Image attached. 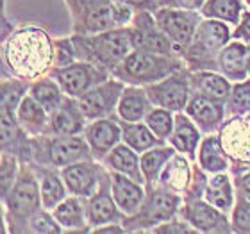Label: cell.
Here are the masks:
<instances>
[{
	"label": "cell",
	"instance_id": "26",
	"mask_svg": "<svg viewBox=\"0 0 250 234\" xmlns=\"http://www.w3.org/2000/svg\"><path fill=\"white\" fill-rule=\"evenodd\" d=\"M124 140L125 143L134 149L136 152H145L157 145V141H161L154 132L150 130L148 125H138V124H127L124 125Z\"/></svg>",
	"mask_w": 250,
	"mask_h": 234
},
{
	"label": "cell",
	"instance_id": "8",
	"mask_svg": "<svg viewBox=\"0 0 250 234\" xmlns=\"http://www.w3.org/2000/svg\"><path fill=\"white\" fill-rule=\"evenodd\" d=\"M156 21L157 27L172 40V43L188 45L195 34L198 18L195 13H189V11L163 9L156 15Z\"/></svg>",
	"mask_w": 250,
	"mask_h": 234
},
{
	"label": "cell",
	"instance_id": "14",
	"mask_svg": "<svg viewBox=\"0 0 250 234\" xmlns=\"http://www.w3.org/2000/svg\"><path fill=\"white\" fill-rule=\"evenodd\" d=\"M188 115L202 129L211 130L224 118V107L218 99H213L209 95H195L188 104Z\"/></svg>",
	"mask_w": 250,
	"mask_h": 234
},
{
	"label": "cell",
	"instance_id": "30",
	"mask_svg": "<svg viewBox=\"0 0 250 234\" xmlns=\"http://www.w3.org/2000/svg\"><path fill=\"white\" fill-rule=\"evenodd\" d=\"M200 165L209 172H220L227 168V159L224 154V147L216 138H208L200 149Z\"/></svg>",
	"mask_w": 250,
	"mask_h": 234
},
{
	"label": "cell",
	"instance_id": "6",
	"mask_svg": "<svg viewBox=\"0 0 250 234\" xmlns=\"http://www.w3.org/2000/svg\"><path fill=\"white\" fill-rule=\"evenodd\" d=\"M40 195H42V190L38 188L34 175L29 170H23L9 191L7 208L16 218H29L40 209Z\"/></svg>",
	"mask_w": 250,
	"mask_h": 234
},
{
	"label": "cell",
	"instance_id": "9",
	"mask_svg": "<svg viewBox=\"0 0 250 234\" xmlns=\"http://www.w3.org/2000/svg\"><path fill=\"white\" fill-rule=\"evenodd\" d=\"M48 156L56 167H68L73 163L86 161L93 154H91L88 141H84L77 134H70L56 138L48 147Z\"/></svg>",
	"mask_w": 250,
	"mask_h": 234
},
{
	"label": "cell",
	"instance_id": "27",
	"mask_svg": "<svg viewBox=\"0 0 250 234\" xmlns=\"http://www.w3.org/2000/svg\"><path fill=\"white\" fill-rule=\"evenodd\" d=\"M54 218L64 229H77L84 225V211L77 198H64L54 208Z\"/></svg>",
	"mask_w": 250,
	"mask_h": 234
},
{
	"label": "cell",
	"instance_id": "20",
	"mask_svg": "<svg viewBox=\"0 0 250 234\" xmlns=\"http://www.w3.org/2000/svg\"><path fill=\"white\" fill-rule=\"evenodd\" d=\"M148 111V95L140 88H125L118 102V115L125 122H140Z\"/></svg>",
	"mask_w": 250,
	"mask_h": 234
},
{
	"label": "cell",
	"instance_id": "36",
	"mask_svg": "<svg viewBox=\"0 0 250 234\" xmlns=\"http://www.w3.org/2000/svg\"><path fill=\"white\" fill-rule=\"evenodd\" d=\"M115 21V9L111 5H97L86 16V27L89 31H107Z\"/></svg>",
	"mask_w": 250,
	"mask_h": 234
},
{
	"label": "cell",
	"instance_id": "42",
	"mask_svg": "<svg viewBox=\"0 0 250 234\" xmlns=\"http://www.w3.org/2000/svg\"><path fill=\"white\" fill-rule=\"evenodd\" d=\"M234 38L250 42V13H245V15H243V20H241L240 27L236 29Z\"/></svg>",
	"mask_w": 250,
	"mask_h": 234
},
{
	"label": "cell",
	"instance_id": "23",
	"mask_svg": "<svg viewBox=\"0 0 250 234\" xmlns=\"http://www.w3.org/2000/svg\"><path fill=\"white\" fill-rule=\"evenodd\" d=\"M198 140H200V134H198L197 127L189 122V118L179 115L175 118V125H173V132H172V143L177 150L184 152L189 157L195 156V150H197Z\"/></svg>",
	"mask_w": 250,
	"mask_h": 234
},
{
	"label": "cell",
	"instance_id": "44",
	"mask_svg": "<svg viewBox=\"0 0 250 234\" xmlns=\"http://www.w3.org/2000/svg\"><path fill=\"white\" fill-rule=\"evenodd\" d=\"M238 186H240L243 197H245L247 200H250V172L247 173V175L241 177L240 182H238Z\"/></svg>",
	"mask_w": 250,
	"mask_h": 234
},
{
	"label": "cell",
	"instance_id": "45",
	"mask_svg": "<svg viewBox=\"0 0 250 234\" xmlns=\"http://www.w3.org/2000/svg\"><path fill=\"white\" fill-rule=\"evenodd\" d=\"M175 231H177V233H188V227L184 224H179V227H172V225H165V227H159V229H157V233H175Z\"/></svg>",
	"mask_w": 250,
	"mask_h": 234
},
{
	"label": "cell",
	"instance_id": "3",
	"mask_svg": "<svg viewBox=\"0 0 250 234\" xmlns=\"http://www.w3.org/2000/svg\"><path fill=\"white\" fill-rule=\"evenodd\" d=\"M132 32L129 31H111L102 36H95L89 40L88 48L93 52L95 61L102 63L105 66H115L116 63L124 61L130 54Z\"/></svg>",
	"mask_w": 250,
	"mask_h": 234
},
{
	"label": "cell",
	"instance_id": "16",
	"mask_svg": "<svg viewBox=\"0 0 250 234\" xmlns=\"http://www.w3.org/2000/svg\"><path fill=\"white\" fill-rule=\"evenodd\" d=\"M222 145L236 159H250V120L230 122L224 130Z\"/></svg>",
	"mask_w": 250,
	"mask_h": 234
},
{
	"label": "cell",
	"instance_id": "43",
	"mask_svg": "<svg viewBox=\"0 0 250 234\" xmlns=\"http://www.w3.org/2000/svg\"><path fill=\"white\" fill-rule=\"evenodd\" d=\"M204 0H167V4L179 7V9H197Z\"/></svg>",
	"mask_w": 250,
	"mask_h": 234
},
{
	"label": "cell",
	"instance_id": "41",
	"mask_svg": "<svg viewBox=\"0 0 250 234\" xmlns=\"http://www.w3.org/2000/svg\"><path fill=\"white\" fill-rule=\"evenodd\" d=\"M16 172V161L15 157L4 156V161H2V191H4V197L7 190H9V184H13V177Z\"/></svg>",
	"mask_w": 250,
	"mask_h": 234
},
{
	"label": "cell",
	"instance_id": "48",
	"mask_svg": "<svg viewBox=\"0 0 250 234\" xmlns=\"http://www.w3.org/2000/svg\"><path fill=\"white\" fill-rule=\"evenodd\" d=\"M247 72L250 73V56H249V61H247Z\"/></svg>",
	"mask_w": 250,
	"mask_h": 234
},
{
	"label": "cell",
	"instance_id": "7",
	"mask_svg": "<svg viewBox=\"0 0 250 234\" xmlns=\"http://www.w3.org/2000/svg\"><path fill=\"white\" fill-rule=\"evenodd\" d=\"M58 79L59 86L64 93L70 97H81L88 89L93 88V84H99L100 73L97 72V66L88 64V63H73L64 68H59L54 72Z\"/></svg>",
	"mask_w": 250,
	"mask_h": 234
},
{
	"label": "cell",
	"instance_id": "21",
	"mask_svg": "<svg viewBox=\"0 0 250 234\" xmlns=\"http://www.w3.org/2000/svg\"><path fill=\"white\" fill-rule=\"evenodd\" d=\"M195 48H200L202 52H213L216 48H222L229 42V29L220 21H204L200 23L195 34Z\"/></svg>",
	"mask_w": 250,
	"mask_h": 234
},
{
	"label": "cell",
	"instance_id": "38",
	"mask_svg": "<svg viewBox=\"0 0 250 234\" xmlns=\"http://www.w3.org/2000/svg\"><path fill=\"white\" fill-rule=\"evenodd\" d=\"M230 106L240 113L250 111V83H240L238 86H234L232 95H230Z\"/></svg>",
	"mask_w": 250,
	"mask_h": 234
},
{
	"label": "cell",
	"instance_id": "34",
	"mask_svg": "<svg viewBox=\"0 0 250 234\" xmlns=\"http://www.w3.org/2000/svg\"><path fill=\"white\" fill-rule=\"evenodd\" d=\"M241 4L240 0H208L204 5V15L222 18V20L236 23L240 18Z\"/></svg>",
	"mask_w": 250,
	"mask_h": 234
},
{
	"label": "cell",
	"instance_id": "17",
	"mask_svg": "<svg viewBox=\"0 0 250 234\" xmlns=\"http://www.w3.org/2000/svg\"><path fill=\"white\" fill-rule=\"evenodd\" d=\"M105 163L115 172L124 173V175L130 177V179H134L136 182H140V184L145 181V175H143V170H141V159L136 156V150L130 149L129 145H116L105 156Z\"/></svg>",
	"mask_w": 250,
	"mask_h": 234
},
{
	"label": "cell",
	"instance_id": "2",
	"mask_svg": "<svg viewBox=\"0 0 250 234\" xmlns=\"http://www.w3.org/2000/svg\"><path fill=\"white\" fill-rule=\"evenodd\" d=\"M175 64L170 59L163 58V54L150 50H134L130 52L120 66L116 68V75L127 83H157L161 79L172 75Z\"/></svg>",
	"mask_w": 250,
	"mask_h": 234
},
{
	"label": "cell",
	"instance_id": "40",
	"mask_svg": "<svg viewBox=\"0 0 250 234\" xmlns=\"http://www.w3.org/2000/svg\"><path fill=\"white\" fill-rule=\"evenodd\" d=\"M31 225L36 233H59V231H61V225L54 224V218H50V216L45 213L32 214Z\"/></svg>",
	"mask_w": 250,
	"mask_h": 234
},
{
	"label": "cell",
	"instance_id": "25",
	"mask_svg": "<svg viewBox=\"0 0 250 234\" xmlns=\"http://www.w3.org/2000/svg\"><path fill=\"white\" fill-rule=\"evenodd\" d=\"M88 218L93 225L109 224L116 218V206L109 193L102 190V191L95 193L88 202Z\"/></svg>",
	"mask_w": 250,
	"mask_h": 234
},
{
	"label": "cell",
	"instance_id": "15",
	"mask_svg": "<svg viewBox=\"0 0 250 234\" xmlns=\"http://www.w3.org/2000/svg\"><path fill=\"white\" fill-rule=\"evenodd\" d=\"M172 40L159 29L154 27L152 20L148 16L138 18V31L132 32V43L134 47H143L150 52L156 54H168L172 47Z\"/></svg>",
	"mask_w": 250,
	"mask_h": 234
},
{
	"label": "cell",
	"instance_id": "39",
	"mask_svg": "<svg viewBox=\"0 0 250 234\" xmlns=\"http://www.w3.org/2000/svg\"><path fill=\"white\" fill-rule=\"evenodd\" d=\"M232 225L234 231L240 233H250V200H243L236 206L234 214H232Z\"/></svg>",
	"mask_w": 250,
	"mask_h": 234
},
{
	"label": "cell",
	"instance_id": "10",
	"mask_svg": "<svg viewBox=\"0 0 250 234\" xmlns=\"http://www.w3.org/2000/svg\"><path fill=\"white\" fill-rule=\"evenodd\" d=\"M124 130L107 118H97L93 124L86 129V141H88L91 154L95 157H104L116 147Z\"/></svg>",
	"mask_w": 250,
	"mask_h": 234
},
{
	"label": "cell",
	"instance_id": "24",
	"mask_svg": "<svg viewBox=\"0 0 250 234\" xmlns=\"http://www.w3.org/2000/svg\"><path fill=\"white\" fill-rule=\"evenodd\" d=\"M18 122L29 132H40L47 124V111L32 97H25L18 104Z\"/></svg>",
	"mask_w": 250,
	"mask_h": 234
},
{
	"label": "cell",
	"instance_id": "49",
	"mask_svg": "<svg viewBox=\"0 0 250 234\" xmlns=\"http://www.w3.org/2000/svg\"><path fill=\"white\" fill-rule=\"evenodd\" d=\"M247 2H249V4H250V0H247Z\"/></svg>",
	"mask_w": 250,
	"mask_h": 234
},
{
	"label": "cell",
	"instance_id": "19",
	"mask_svg": "<svg viewBox=\"0 0 250 234\" xmlns=\"http://www.w3.org/2000/svg\"><path fill=\"white\" fill-rule=\"evenodd\" d=\"M186 218L200 231H227V222L213 204L193 202L186 208Z\"/></svg>",
	"mask_w": 250,
	"mask_h": 234
},
{
	"label": "cell",
	"instance_id": "28",
	"mask_svg": "<svg viewBox=\"0 0 250 234\" xmlns=\"http://www.w3.org/2000/svg\"><path fill=\"white\" fill-rule=\"evenodd\" d=\"M31 97L42 106L47 113H54L62 102L61 97V86H58L52 81H40V83L32 84Z\"/></svg>",
	"mask_w": 250,
	"mask_h": 234
},
{
	"label": "cell",
	"instance_id": "11",
	"mask_svg": "<svg viewBox=\"0 0 250 234\" xmlns=\"http://www.w3.org/2000/svg\"><path fill=\"white\" fill-rule=\"evenodd\" d=\"M111 190H113V198H115L116 206L124 211L125 214H134L140 209L143 202V188L140 182L134 179L124 175L120 172H115L109 175Z\"/></svg>",
	"mask_w": 250,
	"mask_h": 234
},
{
	"label": "cell",
	"instance_id": "1",
	"mask_svg": "<svg viewBox=\"0 0 250 234\" xmlns=\"http://www.w3.org/2000/svg\"><path fill=\"white\" fill-rule=\"evenodd\" d=\"M5 59L21 77H36L52 61V45L47 34L38 29H25L11 38L5 47Z\"/></svg>",
	"mask_w": 250,
	"mask_h": 234
},
{
	"label": "cell",
	"instance_id": "5",
	"mask_svg": "<svg viewBox=\"0 0 250 234\" xmlns=\"http://www.w3.org/2000/svg\"><path fill=\"white\" fill-rule=\"evenodd\" d=\"M148 99L168 111H181L188 102L189 86L188 79L181 73H172L146 88Z\"/></svg>",
	"mask_w": 250,
	"mask_h": 234
},
{
	"label": "cell",
	"instance_id": "35",
	"mask_svg": "<svg viewBox=\"0 0 250 234\" xmlns=\"http://www.w3.org/2000/svg\"><path fill=\"white\" fill-rule=\"evenodd\" d=\"M146 125L150 127V130L159 140H167L172 136L175 120L172 118L170 111L161 107V109H154L146 115Z\"/></svg>",
	"mask_w": 250,
	"mask_h": 234
},
{
	"label": "cell",
	"instance_id": "4",
	"mask_svg": "<svg viewBox=\"0 0 250 234\" xmlns=\"http://www.w3.org/2000/svg\"><path fill=\"white\" fill-rule=\"evenodd\" d=\"M122 91H124V88L120 83L105 81V83L93 86L86 93L81 95L79 106H81L86 118H102V116L109 115L113 107L120 102Z\"/></svg>",
	"mask_w": 250,
	"mask_h": 234
},
{
	"label": "cell",
	"instance_id": "13",
	"mask_svg": "<svg viewBox=\"0 0 250 234\" xmlns=\"http://www.w3.org/2000/svg\"><path fill=\"white\" fill-rule=\"evenodd\" d=\"M83 125L84 113L79 102H73L72 99L62 100L61 106L52 113V120H50V130L58 136L77 134L79 130H83Z\"/></svg>",
	"mask_w": 250,
	"mask_h": 234
},
{
	"label": "cell",
	"instance_id": "37",
	"mask_svg": "<svg viewBox=\"0 0 250 234\" xmlns=\"http://www.w3.org/2000/svg\"><path fill=\"white\" fill-rule=\"evenodd\" d=\"M163 181L167 182V184H170L172 188H177V190L186 186V181H188L186 163H184L181 157H175L172 165L167 168V173L163 177Z\"/></svg>",
	"mask_w": 250,
	"mask_h": 234
},
{
	"label": "cell",
	"instance_id": "33",
	"mask_svg": "<svg viewBox=\"0 0 250 234\" xmlns=\"http://www.w3.org/2000/svg\"><path fill=\"white\" fill-rule=\"evenodd\" d=\"M64 200V186L52 172H42V202L47 209L56 208Z\"/></svg>",
	"mask_w": 250,
	"mask_h": 234
},
{
	"label": "cell",
	"instance_id": "46",
	"mask_svg": "<svg viewBox=\"0 0 250 234\" xmlns=\"http://www.w3.org/2000/svg\"><path fill=\"white\" fill-rule=\"evenodd\" d=\"M95 233H124V229L116 227V225H109V227H97Z\"/></svg>",
	"mask_w": 250,
	"mask_h": 234
},
{
	"label": "cell",
	"instance_id": "22",
	"mask_svg": "<svg viewBox=\"0 0 250 234\" xmlns=\"http://www.w3.org/2000/svg\"><path fill=\"white\" fill-rule=\"evenodd\" d=\"M247 61H249V50L245 45L240 43L225 47L220 54V68L230 79H241L245 75Z\"/></svg>",
	"mask_w": 250,
	"mask_h": 234
},
{
	"label": "cell",
	"instance_id": "32",
	"mask_svg": "<svg viewBox=\"0 0 250 234\" xmlns=\"http://www.w3.org/2000/svg\"><path fill=\"white\" fill-rule=\"evenodd\" d=\"M195 86L200 88V91L213 99L224 100L230 95V84L225 77L214 75V73H198L195 75Z\"/></svg>",
	"mask_w": 250,
	"mask_h": 234
},
{
	"label": "cell",
	"instance_id": "12",
	"mask_svg": "<svg viewBox=\"0 0 250 234\" xmlns=\"http://www.w3.org/2000/svg\"><path fill=\"white\" fill-rule=\"evenodd\" d=\"M61 177L66 188L73 195H81V197H89L97 193L99 186V173L97 168L89 163H73L62 168Z\"/></svg>",
	"mask_w": 250,
	"mask_h": 234
},
{
	"label": "cell",
	"instance_id": "47",
	"mask_svg": "<svg viewBox=\"0 0 250 234\" xmlns=\"http://www.w3.org/2000/svg\"><path fill=\"white\" fill-rule=\"evenodd\" d=\"M129 4H145V2H148V0H127Z\"/></svg>",
	"mask_w": 250,
	"mask_h": 234
},
{
	"label": "cell",
	"instance_id": "18",
	"mask_svg": "<svg viewBox=\"0 0 250 234\" xmlns=\"http://www.w3.org/2000/svg\"><path fill=\"white\" fill-rule=\"evenodd\" d=\"M179 206V198L175 195L165 191H156L152 193L148 200L143 206L141 211V220L145 224H159V222H167L168 218H172L175 209Z\"/></svg>",
	"mask_w": 250,
	"mask_h": 234
},
{
	"label": "cell",
	"instance_id": "31",
	"mask_svg": "<svg viewBox=\"0 0 250 234\" xmlns=\"http://www.w3.org/2000/svg\"><path fill=\"white\" fill-rule=\"evenodd\" d=\"M172 149H152L141 156V170L145 175V181L154 182L157 175L161 173L165 163L172 157Z\"/></svg>",
	"mask_w": 250,
	"mask_h": 234
},
{
	"label": "cell",
	"instance_id": "29",
	"mask_svg": "<svg viewBox=\"0 0 250 234\" xmlns=\"http://www.w3.org/2000/svg\"><path fill=\"white\" fill-rule=\"evenodd\" d=\"M209 204L220 211H225L232 206V190H230L229 179L225 175H216L211 179L208 186V195H206Z\"/></svg>",
	"mask_w": 250,
	"mask_h": 234
}]
</instances>
